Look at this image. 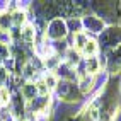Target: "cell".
<instances>
[{
    "label": "cell",
    "mask_w": 121,
    "mask_h": 121,
    "mask_svg": "<svg viewBox=\"0 0 121 121\" xmlns=\"http://www.w3.org/2000/svg\"><path fill=\"white\" fill-rule=\"evenodd\" d=\"M51 73L58 78V80H68V82H77V72L73 67H70L68 63H65L61 60V63L55 68V72Z\"/></svg>",
    "instance_id": "7"
},
{
    "label": "cell",
    "mask_w": 121,
    "mask_h": 121,
    "mask_svg": "<svg viewBox=\"0 0 121 121\" xmlns=\"http://www.w3.org/2000/svg\"><path fill=\"white\" fill-rule=\"evenodd\" d=\"M9 58H10V44L0 43V65H4V61Z\"/></svg>",
    "instance_id": "16"
},
{
    "label": "cell",
    "mask_w": 121,
    "mask_h": 121,
    "mask_svg": "<svg viewBox=\"0 0 121 121\" xmlns=\"http://www.w3.org/2000/svg\"><path fill=\"white\" fill-rule=\"evenodd\" d=\"M106 58H108V67L106 72L108 75H119L121 73V44L116 46L114 50H111L106 53Z\"/></svg>",
    "instance_id": "5"
},
{
    "label": "cell",
    "mask_w": 121,
    "mask_h": 121,
    "mask_svg": "<svg viewBox=\"0 0 121 121\" xmlns=\"http://www.w3.org/2000/svg\"><path fill=\"white\" fill-rule=\"evenodd\" d=\"M43 36L48 39V41H63V39H67L70 34H68V29H67V22H65V19L56 17V19L48 21Z\"/></svg>",
    "instance_id": "3"
},
{
    "label": "cell",
    "mask_w": 121,
    "mask_h": 121,
    "mask_svg": "<svg viewBox=\"0 0 121 121\" xmlns=\"http://www.w3.org/2000/svg\"><path fill=\"white\" fill-rule=\"evenodd\" d=\"M0 111H2V106H0Z\"/></svg>",
    "instance_id": "18"
},
{
    "label": "cell",
    "mask_w": 121,
    "mask_h": 121,
    "mask_svg": "<svg viewBox=\"0 0 121 121\" xmlns=\"http://www.w3.org/2000/svg\"><path fill=\"white\" fill-rule=\"evenodd\" d=\"M65 22H67V29H68V34L70 36H75L78 33H84V29H82V19H80V17H70Z\"/></svg>",
    "instance_id": "12"
},
{
    "label": "cell",
    "mask_w": 121,
    "mask_h": 121,
    "mask_svg": "<svg viewBox=\"0 0 121 121\" xmlns=\"http://www.w3.org/2000/svg\"><path fill=\"white\" fill-rule=\"evenodd\" d=\"M99 44H97V41H95V38H91L87 41V44L84 46V50H82V58H91V56H97L99 55Z\"/></svg>",
    "instance_id": "11"
},
{
    "label": "cell",
    "mask_w": 121,
    "mask_h": 121,
    "mask_svg": "<svg viewBox=\"0 0 121 121\" xmlns=\"http://www.w3.org/2000/svg\"><path fill=\"white\" fill-rule=\"evenodd\" d=\"M84 63V68H85V73L89 75H99L102 68H101V61H99V56H91V58H84L82 60Z\"/></svg>",
    "instance_id": "8"
},
{
    "label": "cell",
    "mask_w": 121,
    "mask_h": 121,
    "mask_svg": "<svg viewBox=\"0 0 121 121\" xmlns=\"http://www.w3.org/2000/svg\"><path fill=\"white\" fill-rule=\"evenodd\" d=\"M101 53H108L121 44V24H111L95 38Z\"/></svg>",
    "instance_id": "2"
},
{
    "label": "cell",
    "mask_w": 121,
    "mask_h": 121,
    "mask_svg": "<svg viewBox=\"0 0 121 121\" xmlns=\"http://www.w3.org/2000/svg\"><path fill=\"white\" fill-rule=\"evenodd\" d=\"M80 19H82V29H84V33L87 36H91V38H97L102 31L106 29V26H108V24L104 22L101 17H97L94 12H87Z\"/></svg>",
    "instance_id": "4"
},
{
    "label": "cell",
    "mask_w": 121,
    "mask_h": 121,
    "mask_svg": "<svg viewBox=\"0 0 121 121\" xmlns=\"http://www.w3.org/2000/svg\"><path fill=\"white\" fill-rule=\"evenodd\" d=\"M119 94H121V80H119Z\"/></svg>",
    "instance_id": "17"
},
{
    "label": "cell",
    "mask_w": 121,
    "mask_h": 121,
    "mask_svg": "<svg viewBox=\"0 0 121 121\" xmlns=\"http://www.w3.org/2000/svg\"><path fill=\"white\" fill-rule=\"evenodd\" d=\"M77 87L80 94L84 95V97H87L89 94H92L95 91V87H97V75H82L77 78Z\"/></svg>",
    "instance_id": "6"
},
{
    "label": "cell",
    "mask_w": 121,
    "mask_h": 121,
    "mask_svg": "<svg viewBox=\"0 0 121 121\" xmlns=\"http://www.w3.org/2000/svg\"><path fill=\"white\" fill-rule=\"evenodd\" d=\"M0 10H2V9H0Z\"/></svg>",
    "instance_id": "19"
},
{
    "label": "cell",
    "mask_w": 121,
    "mask_h": 121,
    "mask_svg": "<svg viewBox=\"0 0 121 121\" xmlns=\"http://www.w3.org/2000/svg\"><path fill=\"white\" fill-rule=\"evenodd\" d=\"M53 97L58 101L60 104H68V106H73V104L80 102L84 99V95L80 94L77 82H68V80H58L55 91H53Z\"/></svg>",
    "instance_id": "1"
},
{
    "label": "cell",
    "mask_w": 121,
    "mask_h": 121,
    "mask_svg": "<svg viewBox=\"0 0 121 121\" xmlns=\"http://www.w3.org/2000/svg\"><path fill=\"white\" fill-rule=\"evenodd\" d=\"M19 94L24 97V101H26V102L33 101V99L36 97V95H39V92H38V87H36V84H34V82H24V85L21 87Z\"/></svg>",
    "instance_id": "9"
},
{
    "label": "cell",
    "mask_w": 121,
    "mask_h": 121,
    "mask_svg": "<svg viewBox=\"0 0 121 121\" xmlns=\"http://www.w3.org/2000/svg\"><path fill=\"white\" fill-rule=\"evenodd\" d=\"M82 60H84V58H82V55H80L78 51H75L73 48H70V50H68L65 55H63V61L68 63V65H70V67H73V68H75Z\"/></svg>",
    "instance_id": "13"
},
{
    "label": "cell",
    "mask_w": 121,
    "mask_h": 121,
    "mask_svg": "<svg viewBox=\"0 0 121 121\" xmlns=\"http://www.w3.org/2000/svg\"><path fill=\"white\" fill-rule=\"evenodd\" d=\"M10 99H12V92L5 85H0V106L7 108L10 104Z\"/></svg>",
    "instance_id": "15"
},
{
    "label": "cell",
    "mask_w": 121,
    "mask_h": 121,
    "mask_svg": "<svg viewBox=\"0 0 121 121\" xmlns=\"http://www.w3.org/2000/svg\"><path fill=\"white\" fill-rule=\"evenodd\" d=\"M12 29H14L12 14H10L9 10L2 9V10H0V31H4V33H7V34H9Z\"/></svg>",
    "instance_id": "10"
},
{
    "label": "cell",
    "mask_w": 121,
    "mask_h": 121,
    "mask_svg": "<svg viewBox=\"0 0 121 121\" xmlns=\"http://www.w3.org/2000/svg\"><path fill=\"white\" fill-rule=\"evenodd\" d=\"M43 82H44V85H46V89H48V92L53 94L56 84H58V78H56L51 72H44V73H43Z\"/></svg>",
    "instance_id": "14"
}]
</instances>
